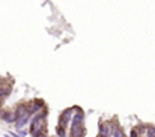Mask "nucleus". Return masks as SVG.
Segmentation results:
<instances>
[{
	"label": "nucleus",
	"mask_w": 155,
	"mask_h": 137,
	"mask_svg": "<svg viewBox=\"0 0 155 137\" xmlns=\"http://www.w3.org/2000/svg\"><path fill=\"white\" fill-rule=\"evenodd\" d=\"M74 115L71 122V134L69 137H84L86 127H84V112L78 107H74Z\"/></svg>",
	"instance_id": "f03ea898"
},
{
	"label": "nucleus",
	"mask_w": 155,
	"mask_h": 137,
	"mask_svg": "<svg viewBox=\"0 0 155 137\" xmlns=\"http://www.w3.org/2000/svg\"><path fill=\"white\" fill-rule=\"evenodd\" d=\"M98 137H107V136H102V134H99V133H98Z\"/></svg>",
	"instance_id": "0eeeda50"
},
{
	"label": "nucleus",
	"mask_w": 155,
	"mask_h": 137,
	"mask_svg": "<svg viewBox=\"0 0 155 137\" xmlns=\"http://www.w3.org/2000/svg\"><path fill=\"white\" fill-rule=\"evenodd\" d=\"M2 84H3V78L0 77V86H2Z\"/></svg>",
	"instance_id": "423d86ee"
},
{
	"label": "nucleus",
	"mask_w": 155,
	"mask_h": 137,
	"mask_svg": "<svg viewBox=\"0 0 155 137\" xmlns=\"http://www.w3.org/2000/svg\"><path fill=\"white\" fill-rule=\"evenodd\" d=\"M113 137H127V136H125L122 128H116V130H114V133H113Z\"/></svg>",
	"instance_id": "39448f33"
},
{
	"label": "nucleus",
	"mask_w": 155,
	"mask_h": 137,
	"mask_svg": "<svg viewBox=\"0 0 155 137\" xmlns=\"http://www.w3.org/2000/svg\"><path fill=\"white\" fill-rule=\"evenodd\" d=\"M44 108H45V106L41 100H33V101L29 102V112H30V115H35L36 112L44 110Z\"/></svg>",
	"instance_id": "20e7f679"
},
{
	"label": "nucleus",
	"mask_w": 155,
	"mask_h": 137,
	"mask_svg": "<svg viewBox=\"0 0 155 137\" xmlns=\"http://www.w3.org/2000/svg\"><path fill=\"white\" fill-rule=\"evenodd\" d=\"M11 92H12V84L9 81H3V84L0 86V108L3 107L5 101H6V98L11 95Z\"/></svg>",
	"instance_id": "7ed1b4c3"
},
{
	"label": "nucleus",
	"mask_w": 155,
	"mask_h": 137,
	"mask_svg": "<svg viewBox=\"0 0 155 137\" xmlns=\"http://www.w3.org/2000/svg\"><path fill=\"white\" fill-rule=\"evenodd\" d=\"M30 133L33 137H47V108H44L41 113H36L32 119Z\"/></svg>",
	"instance_id": "f257e3e1"
}]
</instances>
